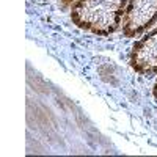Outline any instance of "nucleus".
<instances>
[{
	"mask_svg": "<svg viewBox=\"0 0 157 157\" xmlns=\"http://www.w3.org/2000/svg\"><path fill=\"white\" fill-rule=\"evenodd\" d=\"M152 94H154V98L157 99V80H155V83H154V88H152Z\"/></svg>",
	"mask_w": 157,
	"mask_h": 157,
	"instance_id": "nucleus-4",
	"label": "nucleus"
},
{
	"mask_svg": "<svg viewBox=\"0 0 157 157\" xmlns=\"http://www.w3.org/2000/svg\"><path fill=\"white\" fill-rule=\"evenodd\" d=\"M129 0H75L71 17L80 29L110 35L121 24Z\"/></svg>",
	"mask_w": 157,
	"mask_h": 157,
	"instance_id": "nucleus-1",
	"label": "nucleus"
},
{
	"mask_svg": "<svg viewBox=\"0 0 157 157\" xmlns=\"http://www.w3.org/2000/svg\"><path fill=\"white\" fill-rule=\"evenodd\" d=\"M155 17L157 0H130L123 16V32L127 38H134L145 32Z\"/></svg>",
	"mask_w": 157,
	"mask_h": 157,
	"instance_id": "nucleus-2",
	"label": "nucleus"
},
{
	"mask_svg": "<svg viewBox=\"0 0 157 157\" xmlns=\"http://www.w3.org/2000/svg\"><path fill=\"white\" fill-rule=\"evenodd\" d=\"M130 64L140 74L157 72V29L134 44Z\"/></svg>",
	"mask_w": 157,
	"mask_h": 157,
	"instance_id": "nucleus-3",
	"label": "nucleus"
}]
</instances>
